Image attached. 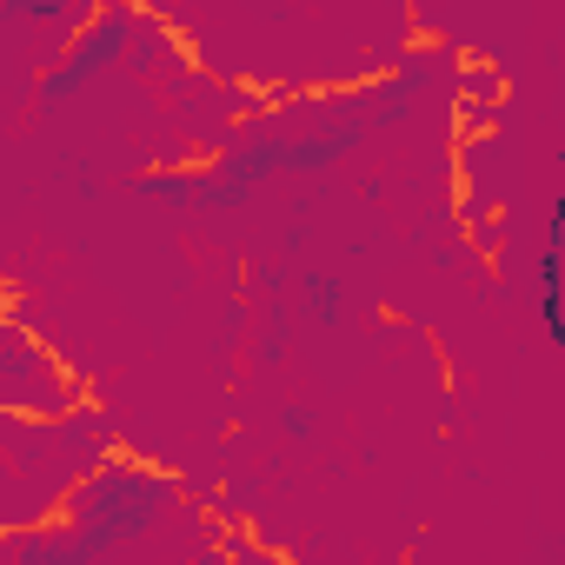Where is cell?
I'll return each mask as SVG.
<instances>
[{"instance_id":"cell-1","label":"cell","mask_w":565,"mask_h":565,"mask_svg":"<svg viewBox=\"0 0 565 565\" xmlns=\"http://www.w3.org/2000/svg\"><path fill=\"white\" fill-rule=\"evenodd\" d=\"M167 499H173L167 479H147V472H134V466H100V472L74 492V505H67L74 539H61V545L47 539V558H100V552H114L120 539L147 532V525L167 512Z\"/></svg>"},{"instance_id":"cell-2","label":"cell","mask_w":565,"mask_h":565,"mask_svg":"<svg viewBox=\"0 0 565 565\" xmlns=\"http://www.w3.org/2000/svg\"><path fill=\"white\" fill-rule=\"evenodd\" d=\"M127 28H134V14H127V8H107L87 34H74L67 61L47 74V94H81L94 74H107V67H114V54L127 47Z\"/></svg>"},{"instance_id":"cell-3","label":"cell","mask_w":565,"mask_h":565,"mask_svg":"<svg viewBox=\"0 0 565 565\" xmlns=\"http://www.w3.org/2000/svg\"><path fill=\"white\" fill-rule=\"evenodd\" d=\"M565 193H558V206H552V239H545V253H539V313H545V333L565 347Z\"/></svg>"},{"instance_id":"cell-4","label":"cell","mask_w":565,"mask_h":565,"mask_svg":"<svg viewBox=\"0 0 565 565\" xmlns=\"http://www.w3.org/2000/svg\"><path fill=\"white\" fill-rule=\"evenodd\" d=\"M81 0H8V21H74Z\"/></svg>"},{"instance_id":"cell-5","label":"cell","mask_w":565,"mask_h":565,"mask_svg":"<svg viewBox=\"0 0 565 565\" xmlns=\"http://www.w3.org/2000/svg\"><path fill=\"white\" fill-rule=\"evenodd\" d=\"M333 294H340L333 279H313V307H320V320H333Z\"/></svg>"}]
</instances>
